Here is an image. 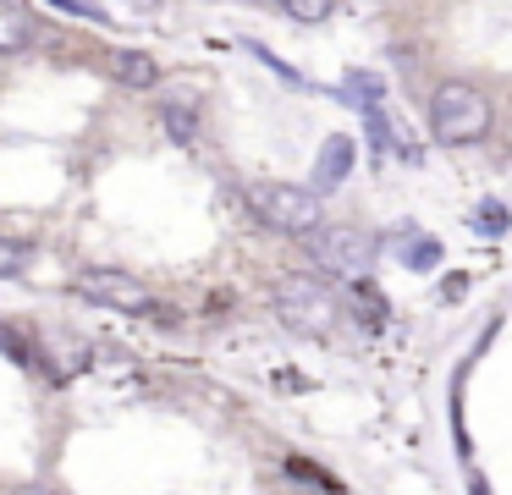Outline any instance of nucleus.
Instances as JSON below:
<instances>
[{
	"label": "nucleus",
	"instance_id": "1",
	"mask_svg": "<svg viewBox=\"0 0 512 495\" xmlns=\"http://www.w3.org/2000/svg\"><path fill=\"white\" fill-rule=\"evenodd\" d=\"M248 209H254L259 220H265L270 231H281V237H309V231L325 226V204L314 187H292V182H248Z\"/></svg>",
	"mask_w": 512,
	"mask_h": 495
},
{
	"label": "nucleus",
	"instance_id": "2",
	"mask_svg": "<svg viewBox=\"0 0 512 495\" xmlns=\"http://www.w3.org/2000/svg\"><path fill=\"white\" fill-rule=\"evenodd\" d=\"M430 132L446 149H468L490 132V99L474 83H441L430 94Z\"/></svg>",
	"mask_w": 512,
	"mask_h": 495
},
{
	"label": "nucleus",
	"instance_id": "3",
	"mask_svg": "<svg viewBox=\"0 0 512 495\" xmlns=\"http://www.w3.org/2000/svg\"><path fill=\"white\" fill-rule=\"evenodd\" d=\"M303 253L320 264L325 275H342V281H364L369 264H375V237L358 226H320L303 237Z\"/></svg>",
	"mask_w": 512,
	"mask_h": 495
},
{
	"label": "nucleus",
	"instance_id": "4",
	"mask_svg": "<svg viewBox=\"0 0 512 495\" xmlns=\"http://www.w3.org/2000/svg\"><path fill=\"white\" fill-rule=\"evenodd\" d=\"M276 319L298 336H331L342 325V303L314 281H287L276 286Z\"/></svg>",
	"mask_w": 512,
	"mask_h": 495
},
{
	"label": "nucleus",
	"instance_id": "5",
	"mask_svg": "<svg viewBox=\"0 0 512 495\" xmlns=\"http://www.w3.org/2000/svg\"><path fill=\"white\" fill-rule=\"evenodd\" d=\"M78 297H89V303H100V308H116V314H149V286L138 281V275H127V270H105V264H94V270H83L78 281Z\"/></svg>",
	"mask_w": 512,
	"mask_h": 495
},
{
	"label": "nucleus",
	"instance_id": "6",
	"mask_svg": "<svg viewBox=\"0 0 512 495\" xmlns=\"http://www.w3.org/2000/svg\"><path fill=\"white\" fill-rule=\"evenodd\" d=\"M347 171H353V138L331 132L325 149H320V160H314V193H320V187H342Z\"/></svg>",
	"mask_w": 512,
	"mask_h": 495
},
{
	"label": "nucleus",
	"instance_id": "7",
	"mask_svg": "<svg viewBox=\"0 0 512 495\" xmlns=\"http://www.w3.org/2000/svg\"><path fill=\"white\" fill-rule=\"evenodd\" d=\"M160 132L177 149H199V110H193V99H160Z\"/></svg>",
	"mask_w": 512,
	"mask_h": 495
},
{
	"label": "nucleus",
	"instance_id": "8",
	"mask_svg": "<svg viewBox=\"0 0 512 495\" xmlns=\"http://www.w3.org/2000/svg\"><path fill=\"white\" fill-rule=\"evenodd\" d=\"M34 44V17L17 0H0V55H23Z\"/></svg>",
	"mask_w": 512,
	"mask_h": 495
},
{
	"label": "nucleus",
	"instance_id": "9",
	"mask_svg": "<svg viewBox=\"0 0 512 495\" xmlns=\"http://www.w3.org/2000/svg\"><path fill=\"white\" fill-rule=\"evenodd\" d=\"M116 83L155 88L160 83V61H155V55H144V50H122V55H116Z\"/></svg>",
	"mask_w": 512,
	"mask_h": 495
},
{
	"label": "nucleus",
	"instance_id": "10",
	"mask_svg": "<svg viewBox=\"0 0 512 495\" xmlns=\"http://www.w3.org/2000/svg\"><path fill=\"white\" fill-rule=\"evenodd\" d=\"M281 473H287V479H298L309 495H342V484H336L331 473H320L314 462H303V457H287V462H281Z\"/></svg>",
	"mask_w": 512,
	"mask_h": 495
},
{
	"label": "nucleus",
	"instance_id": "11",
	"mask_svg": "<svg viewBox=\"0 0 512 495\" xmlns=\"http://www.w3.org/2000/svg\"><path fill=\"white\" fill-rule=\"evenodd\" d=\"M347 303H353V314L364 319V325H386V297L369 281H347Z\"/></svg>",
	"mask_w": 512,
	"mask_h": 495
},
{
	"label": "nucleus",
	"instance_id": "12",
	"mask_svg": "<svg viewBox=\"0 0 512 495\" xmlns=\"http://www.w3.org/2000/svg\"><path fill=\"white\" fill-rule=\"evenodd\" d=\"M270 6L281 11V17L303 22V28H314V22H325L336 11V0H270Z\"/></svg>",
	"mask_w": 512,
	"mask_h": 495
},
{
	"label": "nucleus",
	"instance_id": "13",
	"mask_svg": "<svg viewBox=\"0 0 512 495\" xmlns=\"http://www.w3.org/2000/svg\"><path fill=\"white\" fill-rule=\"evenodd\" d=\"M28 259H34V248H28V242L0 237V275H17V270H28Z\"/></svg>",
	"mask_w": 512,
	"mask_h": 495
},
{
	"label": "nucleus",
	"instance_id": "14",
	"mask_svg": "<svg viewBox=\"0 0 512 495\" xmlns=\"http://www.w3.org/2000/svg\"><path fill=\"white\" fill-rule=\"evenodd\" d=\"M0 352H12L17 363H28V369H45V358H39L34 347H23V341H17V336H12V330H6V325H0ZM45 374H50V369H45ZM50 380H56V374H50Z\"/></svg>",
	"mask_w": 512,
	"mask_h": 495
},
{
	"label": "nucleus",
	"instance_id": "15",
	"mask_svg": "<svg viewBox=\"0 0 512 495\" xmlns=\"http://www.w3.org/2000/svg\"><path fill=\"white\" fill-rule=\"evenodd\" d=\"M402 259H408L413 270H430V264L441 259V242H430V237H424V242H402Z\"/></svg>",
	"mask_w": 512,
	"mask_h": 495
},
{
	"label": "nucleus",
	"instance_id": "16",
	"mask_svg": "<svg viewBox=\"0 0 512 495\" xmlns=\"http://www.w3.org/2000/svg\"><path fill=\"white\" fill-rule=\"evenodd\" d=\"M50 6H61V11H72V17H89V22H105V11H94L89 0H50Z\"/></svg>",
	"mask_w": 512,
	"mask_h": 495
},
{
	"label": "nucleus",
	"instance_id": "17",
	"mask_svg": "<svg viewBox=\"0 0 512 495\" xmlns=\"http://www.w3.org/2000/svg\"><path fill=\"white\" fill-rule=\"evenodd\" d=\"M144 319H149V325H166V330H171V325H182L171 303H149V314H144Z\"/></svg>",
	"mask_w": 512,
	"mask_h": 495
},
{
	"label": "nucleus",
	"instance_id": "18",
	"mask_svg": "<svg viewBox=\"0 0 512 495\" xmlns=\"http://www.w3.org/2000/svg\"><path fill=\"white\" fill-rule=\"evenodd\" d=\"M116 6H122V11H133V17H155V11L166 6V0H116Z\"/></svg>",
	"mask_w": 512,
	"mask_h": 495
},
{
	"label": "nucleus",
	"instance_id": "19",
	"mask_svg": "<svg viewBox=\"0 0 512 495\" xmlns=\"http://www.w3.org/2000/svg\"><path fill=\"white\" fill-rule=\"evenodd\" d=\"M479 215H485V226H490V231H496L501 220H507V215H501V204H485V209H479Z\"/></svg>",
	"mask_w": 512,
	"mask_h": 495
},
{
	"label": "nucleus",
	"instance_id": "20",
	"mask_svg": "<svg viewBox=\"0 0 512 495\" xmlns=\"http://www.w3.org/2000/svg\"><path fill=\"white\" fill-rule=\"evenodd\" d=\"M12 495H56V490H45V484H23V490H12Z\"/></svg>",
	"mask_w": 512,
	"mask_h": 495
}]
</instances>
